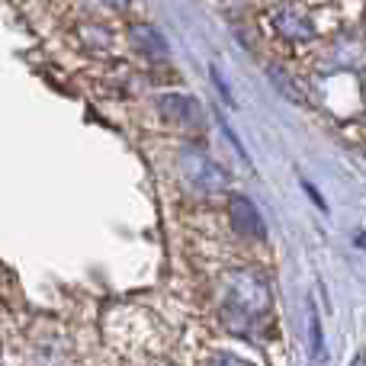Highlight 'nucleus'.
<instances>
[{
    "instance_id": "obj_10",
    "label": "nucleus",
    "mask_w": 366,
    "mask_h": 366,
    "mask_svg": "<svg viewBox=\"0 0 366 366\" xmlns=\"http://www.w3.org/2000/svg\"><path fill=\"white\" fill-rule=\"evenodd\" d=\"M116 4H132V0H116Z\"/></svg>"
},
{
    "instance_id": "obj_9",
    "label": "nucleus",
    "mask_w": 366,
    "mask_h": 366,
    "mask_svg": "<svg viewBox=\"0 0 366 366\" xmlns=\"http://www.w3.org/2000/svg\"><path fill=\"white\" fill-rule=\"evenodd\" d=\"M354 366H363V360H360V357H357V360H354Z\"/></svg>"
},
{
    "instance_id": "obj_1",
    "label": "nucleus",
    "mask_w": 366,
    "mask_h": 366,
    "mask_svg": "<svg viewBox=\"0 0 366 366\" xmlns=\"http://www.w3.org/2000/svg\"><path fill=\"white\" fill-rule=\"evenodd\" d=\"M270 283L257 270H232L222 280L219 312L225 328L234 335L251 337L257 328H264L270 318Z\"/></svg>"
},
{
    "instance_id": "obj_4",
    "label": "nucleus",
    "mask_w": 366,
    "mask_h": 366,
    "mask_svg": "<svg viewBox=\"0 0 366 366\" xmlns=\"http://www.w3.org/2000/svg\"><path fill=\"white\" fill-rule=\"evenodd\" d=\"M228 219H232V228L247 241H267V225L264 215L257 212L247 196H232L228 199Z\"/></svg>"
},
{
    "instance_id": "obj_3",
    "label": "nucleus",
    "mask_w": 366,
    "mask_h": 366,
    "mask_svg": "<svg viewBox=\"0 0 366 366\" xmlns=\"http://www.w3.org/2000/svg\"><path fill=\"white\" fill-rule=\"evenodd\" d=\"M270 26L280 39H290V42H309L315 39V19L302 10V6L283 4L270 13Z\"/></svg>"
},
{
    "instance_id": "obj_5",
    "label": "nucleus",
    "mask_w": 366,
    "mask_h": 366,
    "mask_svg": "<svg viewBox=\"0 0 366 366\" xmlns=\"http://www.w3.org/2000/svg\"><path fill=\"white\" fill-rule=\"evenodd\" d=\"M161 113L167 116L171 122H177L183 129H199L202 126V109L193 97H183V94H164L158 100Z\"/></svg>"
},
{
    "instance_id": "obj_7",
    "label": "nucleus",
    "mask_w": 366,
    "mask_h": 366,
    "mask_svg": "<svg viewBox=\"0 0 366 366\" xmlns=\"http://www.w3.org/2000/svg\"><path fill=\"white\" fill-rule=\"evenodd\" d=\"M132 39L135 45H139L142 51H148V55H167V42L161 39V32L154 29V26H135L132 29Z\"/></svg>"
},
{
    "instance_id": "obj_2",
    "label": "nucleus",
    "mask_w": 366,
    "mask_h": 366,
    "mask_svg": "<svg viewBox=\"0 0 366 366\" xmlns=\"http://www.w3.org/2000/svg\"><path fill=\"white\" fill-rule=\"evenodd\" d=\"M177 167L183 174V183L189 189H196V193H222L228 187V174L209 158V152H202L196 145L183 148L177 158Z\"/></svg>"
},
{
    "instance_id": "obj_6",
    "label": "nucleus",
    "mask_w": 366,
    "mask_h": 366,
    "mask_svg": "<svg viewBox=\"0 0 366 366\" xmlns=\"http://www.w3.org/2000/svg\"><path fill=\"white\" fill-rule=\"evenodd\" d=\"M267 74H270V81L277 84V90L286 97V100L305 103V90H302V84H299L286 68H280V64H270V71H267Z\"/></svg>"
},
{
    "instance_id": "obj_8",
    "label": "nucleus",
    "mask_w": 366,
    "mask_h": 366,
    "mask_svg": "<svg viewBox=\"0 0 366 366\" xmlns=\"http://www.w3.org/2000/svg\"><path fill=\"white\" fill-rule=\"evenodd\" d=\"M209 366H254V363L241 360V357H234V354H219Z\"/></svg>"
}]
</instances>
